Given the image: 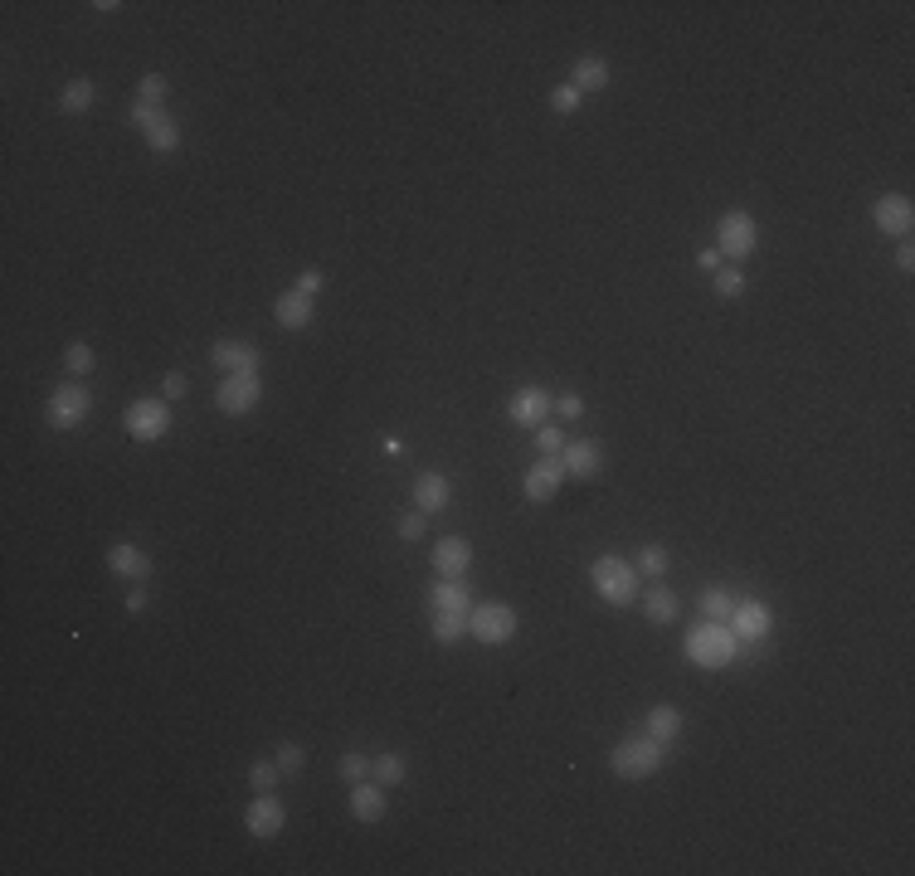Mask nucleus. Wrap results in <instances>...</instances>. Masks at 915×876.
Masks as SVG:
<instances>
[{
  "label": "nucleus",
  "instance_id": "1",
  "mask_svg": "<svg viewBox=\"0 0 915 876\" xmlns=\"http://www.w3.org/2000/svg\"><path fill=\"white\" fill-rule=\"evenodd\" d=\"M735 648H740V638L731 633V623H716V619L692 623V633H687V643H682L687 662L706 667V672H721V667H731Z\"/></svg>",
  "mask_w": 915,
  "mask_h": 876
},
{
  "label": "nucleus",
  "instance_id": "2",
  "mask_svg": "<svg viewBox=\"0 0 915 876\" xmlns=\"http://www.w3.org/2000/svg\"><path fill=\"white\" fill-rule=\"evenodd\" d=\"M662 765H667V745L653 740L648 730L628 735V740H619V745L609 750V769H614L619 779H653Z\"/></svg>",
  "mask_w": 915,
  "mask_h": 876
},
{
  "label": "nucleus",
  "instance_id": "3",
  "mask_svg": "<svg viewBox=\"0 0 915 876\" xmlns=\"http://www.w3.org/2000/svg\"><path fill=\"white\" fill-rule=\"evenodd\" d=\"M589 580H594V594L604 604H614V609H628L638 599V570L628 560H619V555H599L589 565Z\"/></svg>",
  "mask_w": 915,
  "mask_h": 876
},
{
  "label": "nucleus",
  "instance_id": "4",
  "mask_svg": "<svg viewBox=\"0 0 915 876\" xmlns=\"http://www.w3.org/2000/svg\"><path fill=\"white\" fill-rule=\"evenodd\" d=\"M88 409H93V395H88V385L83 380H64L49 404H44V419H49V429H59V434H74L78 424L88 419Z\"/></svg>",
  "mask_w": 915,
  "mask_h": 876
},
{
  "label": "nucleus",
  "instance_id": "5",
  "mask_svg": "<svg viewBox=\"0 0 915 876\" xmlns=\"http://www.w3.org/2000/svg\"><path fill=\"white\" fill-rule=\"evenodd\" d=\"M468 638L482 648H502L516 638V609L512 604H473L468 609Z\"/></svg>",
  "mask_w": 915,
  "mask_h": 876
},
{
  "label": "nucleus",
  "instance_id": "6",
  "mask_svg": "<svg viewBox=\"0 0 915 876\" xmlns=\"http://www.w3.org/2000/svg\"><path fill=\"white\" fill-rule=\"evenodd\" d=\"M122 429L137 443H156L171 434V400H132L122 409Z\"/></svg>",
  "mask_w": 915,
  "mask_h": 876
},
{
  "label": "nucleus",
  "instance_id": "7",
  "mask_svg": "<svg viewBox=\"0 0 915 876\" xmlns=\"http://www.w3.org/2000/svg\"><path fill=\"white\" fill-rule=\"evenodd\" d=\"M755 244H760V224H755V215H745V210L721 215V224H716V249H721V258L740 263V258L755 254Z\"/></svg>",
  "mask_w": 915,
  "mask_h": 876
},
{
  "label": "nucleus",
  "instance_id": "8",
  "mask_svg": "<svg viewBox=\"0 0 915 876\" xmlns=\"http://www.w3.org/2000/svg\"><path fill=\"white\" fill-rule=\"evenodd\" d=\"M263 400V375L258 370H239V375H224L220 390H215V404H220V414H249L254 404Z\"/></svg>",
  "mask_w": 915,
  "mask_h": 876
},
{
  "label": "nucleus",
  "instance_id": "9",
  "mask_svg": "<svg viewBox=\"0 0 915 876\" xmlns=\"http://www.w3.org/2000/svg\"><path fill=\"white\" fill-rule=\"evenodd\" d=\"M550 409H555V395H546L541 385H521L512 400H507V419H512L516 429H531L536 434L550 419Z\"/></svg>",
  "mask_w": 915,
  "mask_h": 876
},
{
  "label": "nucleus",
  "instance_id": "10",
  "mask_svg": "<svg viewBox=\"0 0 915 876\" xmlns=\"http://www.w3.org/2000/svg\"><path fill=\"white\" fill-rule=\"evenodd\" d=\"M244 828H249L258 842H273L283 828H288V808H283V799H278V794H258V799L244 808Z\"/></svg>",
  "mask_w": 915,
  "mask_h": 876
},
{
  "label": "nucleus",
  "instance_id": "11",
  "mask_svg": "<svg viewBox=\"0 0 915 876\" xmlns=\"http://www.w3.org/2000/svg\"><path fill=\"white\" fill-rule=\"evenodd\" d=\"M872 224H877L881 234H891V239H911V229H915V205H911V195H881L877 205H872Z\"/></svg>",
  "mask_w": 915,
  "mask_h": 876
},
{
  "label": "nucleus",
  "instance_id": "12",
  "mask_svg": "<svg viewBox=\"0 0 915 876\" xmlns=\"http://www.w3.org/2000/svg\"><path fill=\"white\" fill-rule=\"evenodd\" d=\"M560 482H565V463L560 458H536L521 477V492H526V502H550L560 492Z\"/></svg>",
  "mask_w": 915,
  "mask_h": 876
},
{
  "label": "nucleus",
  "instance_id": "13",
  "mask_svg": "<svg viewBox=\"0 0 915 876\" xmlns=\"http://www.w3.org/2000/svg\"><path fill=\"white\" fill-rule=\"evenodd\" d=\"M108 570L112 575H122V580H132V584H147L151 580V555L137 546V541H112Z\"/></svg>",
  "mask_w": 915,
  "mask_h": 876
},
{
  "label": "nucleus",
  "instance_id": "14",
  "mask_svg": "<svg viewBox=\"0 0 915 876\" xmlns=\"http://www.w3.org/2000/svg\"><path fill=\"white\" fill-rule=\"evenodd\" d=\"M769 628H774V614H769L765 599H735L731 633L740 643H745V638H769Z\"/></svg>",
  "mask_w": 915,
  "mask_h": 876
},
{
  "label": "nucleus",
  "instance_id": "15",
  "mask_svg": "<svg viewBox=\"0 0 915 876\" xmlns=\"http://www.w3.org/2000/svg\"><path fill=\"white\" fill-rule=\"evenodd\" d=\"M560 463H565V477H575V482H594V477L604 473V448H599V443H589V438H575V443H565Z\"/></svg>",
  "mask_w": 915,
  "mask_h": 876
},
{
  "label": "nucleus",
  "instance_id": "16",
  "mask_svg": "<svg viewBox=\"0 0 915 876\" xmlns=\"http://www.w3.org/2000/svg\"><path fill=\"white\" fill-rule=\"evenodd\" d=\"M210 361L220 365L224 375H239V370H258V346L254 341H239V336H224V341H215L210 346Z\"/></svg>",
  "mask_w": 915,
  "mask_h": 876
},
{
  "label": "nucleus",
  "instance_id": "17",
  "mask_svg": "<svg viewBox=\"0 0 915 876\" xmlns=\"http://www.w3.org/2000/svg\"><path fill=\"white\" fill-rule=\"evenodd\" d=\"M468 565H473L468 536H443L439 546H434V570H439V580H463Z\"/></svg>",
  "mask_w": 915,
  "mask_h": 876
},
{
  "label": "nucleus",
  "instance_id": "18",
  "mask_svg": "<svg viewBox=\"0 0 915 876\" xmlns=\"http://www.w3.org/2000/svg\"><path fill=\"white\" fill-rule=\"evenodd\" d=\"M385 813H390V794H385V784H375V779L351 784V818H356V823H380Z\"/></svg>",
  "mask_w": 915,
  "mask_h": 876
},
{
  "label": "nucleus",
  "instance_id": "19",
  "mask_svg": "<svg viewBox=\"0 0 915 876\" xmlns=\"http://www.w3.org/2000/svg\"><path fill=\"white\" fill-rule=\"evenodd\" d=\"M453 502V482L443 473H419L414 477V507L424 511V516H434V511H443Z\"/></svg>",
  "mask_w": 915,
  "mask_h": 876
},
{
  "label": "nucleus",
  "instance_id": "20",
  "mask_svg": "<svg viewBox=\"0 0 915 876\" xmlns=\"http://www.w3.org/2000/svg\"><path fill=\"white\" fill-rule=\"evenodd\" d=\"M429 609L434 614H468L473 609V589L468 580H439L434 594H429Z\"/></svg>",
  "mask_w": 915,
  "mask_h": 876
},
{
  "label": "nucleus",
  "instance_id": "21",
  "mask_svg": "<svg viewBox=\"0 0 915 876\" xmlns=\"http://www.w3.org/2000/svg\"><path fill=\"white\" fill-rule=\"evenodd\" d=\"M570 83H575L580 93H604V88L614 83V69H609V59H599V54H585V59H575V73H570Z\"/></svg>",
  "mask_w": 915,
  "mask_h": 876
},
{
  "label": "nucleus",
  "instance_id": "22",
  "mask_svg": "<svg viewBox=\"0 0 915 876\" xmlns=\"http://www.w3.org/2000/svg\"><path fill=\"white\" fill-rule=\"evenodd\" d=\"M273 317H278V327L283 331H302L307 322H312V297L307 292H283L278 302H273Z\"/></svg>",
  "mask_w": 915,
  "mask_h": 876
},
{
  "label": "nucleus",
  "instance_id": "23",
  "mask_svg": "<svg viewBox=\"0 0 915 876\" xmlns=\"http://www.w3.org/2000/svg\"><path fill=\"white\" fill-rule=\"evenodd\" d=\"M643 614H648V623H677V614H682V599L667 589L662 580H653V589L643 594Z\"/></svg>",
  "mask_w": 915,
  "mask_h": 876
},
{
  "label": "nucleus",
  "instance_id": "24",
  "mask_svg": "<svg viewBox=\"0 0 915 876\" xmlns=\"http://www.w3.org/2000/svg\"><path fill=\"white\" fill-rule=\"evenodd\" d=\"M648 735H653V740H662V745H672V740H682V730H687V721H682V711H677V706H667V701H662V706H653V711H648Z\"/></svg>",
  "mask_w": 915,
  "mask_h": 876
},
{
  "label": "nucleus",
  "instance_id": "25",
  "mask_svg": "<svg viewBox=\"0 0 915 876\" xmlns=\"http://www.w3.org/2000/svg\"><path fill=\"white\" fill-rule=\"evenodd\" d=\"M404 774H409V760L395 755V750H380V755L370 760V779H375V784H385V789L404 784Z\"/></svg>",
  "mask_w": 915,
  "mask_h": 876
},
{
  "label": "nucleus",
  "instance_id": "26",
  "mask_svg": "<svg viewBox=\"0 0 915 876\" xmlns=\"http://www.w3.org/2000/svg\"><path fill=\"white\" fill-rule=\"evenodd\" d=\"M731 609H735V594L726 584H706V589H701V619L731 623Z\"/></svg>",
  "mask_w": 915,
  "mask_h": 876
},
{
  "label": "nucleus",
  "instance_id": "27",
  "mask_svg": "<svg viewBox=\"0 0 915 876\" xmlns=\"http://www.w3.org/2000/svg\"><path fill=\"white\" fill-rule=\"evenodd\" d=\"M93 103H98V88H93V78H74V83L59 93V108L74 112V117H78V112H88Z\"/></svg>",
  "mask_w": 915,
  "mask_h": 876
},
{
  "label": "nucleus",
  "instance_id": "28",
  "mask_svg": "<svg viewBox=\"0 0 915 876\" xmlns=\"http://www.w3.org/2000/svg\"><path fill=\"white\" fill-rule=\"evenodd\" d=\"M429 633H434V643L453 648L458 638H468V614H434V619H429Z\"/></svg>",
  "mask_w": 915,
  "mask_h": 876
},
{
  "label": "nucleus",
  "instance_id": "29",
  "mask_svg": "<svg viewBox=\"0 0 915 876\" xmlns=\"http://www.w3.org/2000/svg\"><path fill=\"white\" fill-rule=\"evenodd\" d=\"M142 137H147V146L156 151V156H171V151L181 146L185 132H181V122H176V112H171V117H166L161 127H151V132H142Z\"/></svg>",
  "mask_w": 915,
  "mask_h": 876
},
{
  "label": "nucleus",
  "instance_id": "30",
  "mask_svg": "<svg viewBox=\"0 0 915 876\" xmlns=\"http://www.w3.org/2000/svg\"><path fill=\"white\" fill-rule=\"evenodd\" d=\"M667 565H672V555H667L662 546H643L638 550V560H633L638 580H662V575H667Z\"/></svg>",
  "mask_w": 915,
  "mask_h": 876
},
{
  "label": "nucleus",
  "instance_id": "31",
  "mask_svg": "<svg viewBox=\"0 0 915 876\" xmlns=\"http://www.w3.org/2000/svg\"><path fill=\"white\" fill-rule=\"evenodd\" d=\"M93 365H98V356H93L88 341H69V346H64V370H69V380H83Z\"/></svg>",
  "mask_w": 915,
  "mask_h": 876
},
{
  "label": "nucleus",
  "instance_id": "32",
  "mask_svg": "<svg viewBox=\"0 0 915 876\" xmlns=\"http://www.w3.org/2000/svg\"><path fill=\"white\" fill-rule=\"evenodd\" d=\"M278 779H283L278 760H254V765H249V784H254L258 794H273V789H278Z\"/></svg>",
  "mask_w": 915,
  "mask_h": 876
},
{
  "label": "nucleus",
  "instance_id": "33",
  "mask_svg": "<svg viewBox=\"0 0 915 876\" xmlns=\"http://www.w3.org/2000/svg\"><path fill=\"white\" fill-rule=\"evenodd\" d=\"M273 760H278V769H283V779H297V774H302V765H307V750H302L297 740H283Z\"/></svg>",
  "mask_w": 915,
  "mask_h": 876
},
{
  "label": "nucleus",
  "instance_id": "34",
  "mask_svg": "<svg viewBox=\"0 0 915 876\" xmlns=\"http://www.w3.org/2000/svg\"><path fill=\"white\" fill-rule=\"evenodd\" d=\"M585 103V93L575 88V83H560V88H550V108L560 112V117H570V112H580Z\"/></svg>",
  "mask_w": 915,
  "mask_h": 876
},
{
  "label": "nucleus",
  "instance_id": "35",
  "mask_svg": "<svg viewBox=\"0 0 915 876\" xmlns=\"http://www.w3.org/2000/svg\"><path fill=\"white\" fill-rule=\"evenodd\" d=\"M166 93H171L166 73H142V83H137V103H161Z\"/></svg>",
  "mask_w": 915,
  "mask_h": 876
},
{
  "label": "nucleus",
  "instance_id": "36",
  "mask_svg": "<svg viewBox=\"0 0 915 876\" xmlns=\"http://www.w3.org/2000/svg\"><path fill=\"white\" fill-rule=\"evenodd\" d=\"M716 292H721V297H740V292H745V273H740L735 263H721V268H716Z\"/></svg>",
  "mask_w": 915,
  "mask_h": 876
},
{
  "label": "nucleus",
  "instance_id": "37",
  "mask_svg": "<svg viewBox=\"0 0 915 876\" xmlns=\"http://www.w3.org/2000/svg\"><path fill=\"white\" fill-rule=\"evenodd\" d=\"M336 774H341L346 784H361V779H370V755H341Z\"/></svg>",
  "mask_w": 915,
  "mask_h": 876
},
{
  "label": "nucleus",
  "instance_id": "38",
  "mask_svg": "<svg viewBox=\"0 0 915 876\" xmlns=\"http://www.w3.org/2000/svg\"><path fill=\"white\" fill-rule=\"evenodd\" d=\"M536 448H541V458H560V453H565V434H560L555 424H541V429H536Z\"/></svg>",
  "mask_w": 915,
  "mask_h": 876
},
{
  "label": "nucleus",
  "instance_id": "39",
  "mask_svg": "<svg viewBox=\"0 0 915 876\" xmlns=\"http://www.w3.org/2000/svg\"><path fill=\"white\" fill-rule=\"evenodd\" d=\"M424 526H429V516L414 507V511H404L400 516V526H395V531H400V541H419V536H424Z\"/></svg>",
  "mask_w": 915,
  "mask_h": 876
},
{
  "label": "nucleus",
  "instance_id": "40",
  "mask_svg": "<svg viewBox=\"0 0 915 876\" xmlns=\"http://www.w3.org/2000/svg\"><path fill=\"white\" fill-rule=\"evenodd\" d=\"M555 414H560L565 424H575V419L585 414V400H580L575 390H565V395H555Z\"/></svg>",
  "mask_w": 915,
  "mask_h": 876
},
{
  "label": "nucleus",
  "instance_id": "41",
  "mask_svg": "<svg viewBox=\"0 0 915 876\" xmlns=\"http://www.w3.org/2000/svg\"><path fill=\"white\" fill-rule=\"evenodd\" d=\"M185 390H190V380H185V370H171L166 380H161V400H185Z\"/></svg>",
  "mask_w": 915,
  "mask_h": 876
},
{
  "label": "nucleus",
  "instance_id": "42",
  "mask_svg": "<svg viewBox=\"0 0 915 876\" xmlns=\"http://www.w3.org/2000/svg\"><path fill=\"white\" fill-rule=\"evenodd\" d=\"M122 604H127V614H147V609H151V594H147V584H132V589H127V599H122Z\"/></svg>",
  "mask_w": 915,
  "mask_h": 876
},
{
  "label": "nucleus",
  "instance_id": "43",
  "mask_svg": "<svg viewBox=\"0 0 915 876\" xmlns=\"http://www.w3.org/2000/svg\"><path fill=\"white\" fill-rule=\"evenodd\" d=\"M297 292L317 297V292H322V268H302V273H297Z\"/></svg>",
  "mask_w": 915,
  "mask_h": 876
},
{
  "label": "nucleus",
  "instance_id": "44",
  "mask_svg": "<svg viewBox=\"0 0 915 876\" xmlns=\"http://www.w3.org/2000/svg\"><path fill=\"white\" fill-rule=\"evenodd\" d=\"M696 263H701L706 273H716V268H721L726 258H721V249H701V254H696Z\"/></svg>",
  "mask_w": 915,
  "mask_h": 876
},
{
  "label": "nucleus",
  "instance_id": "45",
  "mask_svg": "<svg viewBox=\"0 0 915 876\" xmlns=\"http://www.w3.org/2000/svg\"><path fill=\"white\" fill-rule=\"evenodd\" d=\"M896 268H901V273H911V268H915V249H911V244H901V249H896Z\"/></svg>",
  "mask_w": 915,
  "mask_h": 876
}]
</instances>
